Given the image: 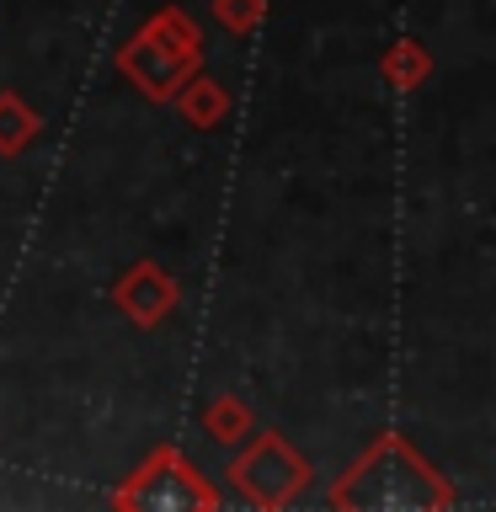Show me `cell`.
Segmentation results:
<instances>
[{"label":"cell","instance_id":"cell-1","mask_svg":"<svg viewBox=\"0 0 496 512\" xmlns=\"http://www.w3.org/2000/svg\"><path fill=\"white\" fill-rule=\"evenodd\" d=\"M331 507L336 512H443L454 507V486L411 438L384 432L336 475Z\"/></svg>","mask_w":496,"mask_h":512},{"label":"cell","instance_id":"cell-2","mask_svg":"<svg viewBox=\"0 0 496 512\" xmlns=\"http://www.w3.org/2000/svg\"><path fill=\"white\" fill-rule=\"evenodd\" d=\"M192 70H203V27L182 6H160L155 16H144L139 32L118 48V75L144 102H171Z\"/></svg>","mask_w":496,"mask_h":512},{"label":"cell","instance_id":"cell-3","mask_svg":"<svg viewBox=\"0 0 496 512\" xmlns=\"http://www.w3.org/2000/svg\"><path fill=\"white\" fill-rule=\"evenodd\" d=\"M112 507H123V512H219L224 491L176 443H160L134 475H123V486L112 491Z\"/></svg>","mask_w":496,"mask_h":512},{"label":"cell","instance_id":"cell-4","mask_svg":"<svg viewBox=\"0 0 496 512\" xmlns=\"http://www.w3.org/2000/svg\"><path fill=\"white\" fill-rule=\"evenodd\" d=\"M240 454L230 459V491L240 496L246 507H262V512H278V507H294L304 491H310V459L299 454L283 432H251L246 443H235Z\"/></svg>","mask_w":496,"mask_h":512},{"label":"cell","instance_id":"cell-5","mask_svg":"<svg viewBox=\"0 0 496 512\" xmlns=\"http://www.w3.org/2000/svg\"><path fill=\"white\" fill-rule=\"evenodd\" d=\"M112 304L134 320V326L144 331H155V326H166L171 310L182 304V288H176V278L160 262H128L118 278H112Z\"/></svg>","mask_w":496,"mask_h":512},{"label":"cell","instance_id":"cell-6","mask_svg":"<svg viewBox=\"0 0 496 512\" xmlns=\"http://www.w3.org/2000/svg\"><path fill=\"white\" fill-rule=\"evenodd\" d=\"M176 112H182L187 128H198V134H208V128H219L224 118H230V91H224V80L192 70L182 86H176Z\"/></svg>","mask_w":496,"mask_h":512},{"label":"cell","instance_id":"cell-7","mask_svg":"<svg viewBox=\"0 0 496 512\" xmlns=\"http://www.w3.org/2000/svg\"><path fill=\"white\" fill-rule=\"evenodd\" d=\"M198 422H203V438L219 443V448H235V443H246L251 432H256V416H251V406L235 390L208 395V406H203Z\"/></svg>","mask_w":496,"mask_h":512},{"label":"cell","instance_id":"cell-8","mask_svg":"<svg viewBox=\"0 0 496 512\" xmlns=\"http://www.w3.org/2000/svg\"><path fill=\"white\" fill-rule=\"evenodd\" d=\"M38 134H43L38 107H32L22 91H0V155L6 160L27 155L32 144H38Z\"/></svg>","mask_w":496,"mask_h":512},{"label":"cell","instance_id":"cell-9","mask_svg":"<svg viewBox=\"0 0 496 512\" xmlns=\"http://www.w3.org/2000/svg\"><path fill=\"white\" fill-rule=\"evenodd\" d=\"M379 75L390 80L395 91L427 86V75H432V48H427V43H416V38L390 43V48H384V59H379Z\"/></svg>","mask_w":496,"mask_h":512},{"label":"cell","instance_id":"cell-10","mask_svg":"<svg viewBox=\"0 0 496 512\" xmlns=\"http://www.w3.org/2000/svg\"><path fill=\"white\" fill-rule=\"evenodd\" d=\"M214 6V22L230 32V38H251L267 16V0H208Z\"/></svg>","mask_w":496,"mask_h":512}]
</instances>
